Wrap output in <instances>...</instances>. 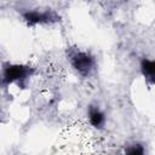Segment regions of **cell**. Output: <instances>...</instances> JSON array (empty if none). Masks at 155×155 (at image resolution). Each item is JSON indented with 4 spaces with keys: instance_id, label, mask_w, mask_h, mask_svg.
Wrapping results in <instances>:
<instances>
[{
    "instance_id": "6",
    "label": "cell",
    "mask_w": 155,
    "mask_h": 155,
    "mask_svg": "<svg viewBox=\"0 0 155 155\" xmlns=\"http://www.w3.org/2000/svg\"><path fill=\"white\" fill-rule=\"evenodd\" d=\"M126 155H144V148L142 144H132L125 149Z\"/></svg>"
},
{
    "instance_id": "1",
    "label": "cell",
    "mask_w": 155,
    "mask_h": 155,
    "mask_svg": "<svg viewBox=\"0 0 155 155\" xmlns=\"http://www.w3.org/2000/svg\"><path fill=\"white\" fill-rule=\"evenodd\" d=\"M71 64L82 76H86L93 67V58L86 52H76L71 57Z\"/></svg>"
},
{
    "instance_id": "5",
    "label": "cell",
    "mask_w": 155,
    "mask_h": 155,
    "mask_svg": "<svg viewBox=\"0 0 155 155\" xmlns=\"http://www.w3.org/2000/svg\"><path fill=\"white\" fill-rule=\"evenodd\" d=\"M88 119L93 127H102V125L104 124V114L96 107H90Z\"/></svg>"
},
{
    "instance_id": "2",
    "label": "cell",
    "mask_w": 155,
    "mask_h": 155,
    "mask_svg": "<svg viewBox=\"0 0 155 155\" xmlns=\"http://www.w3.org/2000/svg\"><path fill=\"white\" fill-rule=\"evenodd\" d=\"M30 69L23 65H7L4 70V81L12 82V81H22L27 79L29 75Z\"/></svg>"
},
{
    "instance_id": "3",
    "label": "cell",
    "mask_w": 155,
    "mask_h": 155,
    "mask_svg": "<svg viewBox=\"0 0 155 155\" xmlns=\"http://www.w3.org/2000/svg\"><path fill=\"white\" fill-rule=\"evenodd\" d=\"M140 68H142V73H143L144 78L149 82L155 84V61L143 59L142 64H140Z\"/></svg>"
},
{
    "instance_id": "4",
    "label": "cell",
    "mask_w": 155,
    "mask_h": 155,
    "mask_svg": "<svg viewBox=\"0 0 155 155\" xmlns=\"http://www.w3.org/2000/svg\"><path fill=\"white\" fill-rule=\"evenodd\" d=\"M24 19L29 23V24H35V23H40V22H47L51 18V15L48 12H38V11H30L23 15Z\"/></svg>"
}]
</instances>
